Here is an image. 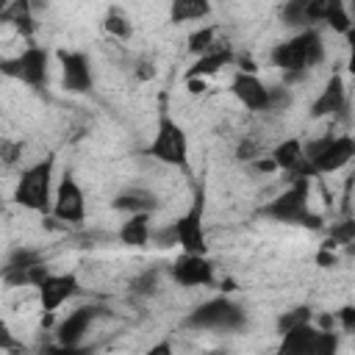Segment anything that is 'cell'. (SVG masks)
I'll return each mask as SVG.
<instances>
[{
  "label": "cell",
  "mask_w": 355,
  "mask_h": 355,
  "mask_svg": "<svg viewBox=\"0 0 355 355\" xmlns=\"http://www.w3.org/2000/svg\"><path fill=\"white\" fill-rule=\"evenodd\" d=\"M324 55H327V47L319 28L297 31L269 50V61L283 72V86L288 89L291 83L302 80L311 69H316L324 61Z\"/></svg>",
  "instance_id": "obj_1"
},
{
  "label": "cell",
  "mask_w": 355,
  "mask_h": 355,
  "mask_svg": "<svg viewBox=\"0 0 355 355\" xmlns=\"http://www.w3.org/2000/svg\"><path fill=\"white\" fill-rule=\"evenodd\" d=\"M158 247H180L189 255H208V236H205V186L200 183L191 205L169 225L155 227L153 239Z\"/></svg>",
  "instance_id": "obj_2"
},
{
  "label": "cell",
  "mask_w": 355,
  "mask_h": 355,
  "mask_svg": "<svg viewBox=\"0 0 355 355\" xmlns=\"http://www.w3.org/2000/svg\"><path fill=\"white\" fill-rule=\"evenodd\" d=\"M258 216L277 222V225H300L308 230H324L322 214L311 208V180H291L283 191H277L272 200H266L258 208Z\"/></svg>",
  "instance_id": "obj_3"
},
{
  "label": "cell",
  "mask_w": 355,
  "mask_h": 355,
  "mask_svg": "<svg viewBox=\"0 0 355 355\" xmlns=\"http://www.w3.org/2000/svg\"><path fill=\"white\" fill-rule=\"evenodd\" d=\"M55 155H44L39 161H33L31 166H25L14 183L11 200L33 214L50 216L53 208V191H55Z\"/></svg>",
  "instance_id": "obj_4"
},
{
  "label": "cell",
  "mask_w": 355,
  "mask_h": 355,
  "mask_svg": "<svg viewBox=\"0 0 355 355\" xmlns=\"http://www.w3.org/2000/svg\"><path fill=\"white\" fill-rule=\"evenodd\" d=\"M183 327L197 333H236L247 327V311L227 294H216L200 305H194L183 316Z\"/></svg>",
  "instance_id": "obj_5"
},
{
  "label": "cell",
  "mask_w": 355,
  "mask_h": 355,
  "mask_svg": "<svg viewBox=\"0 0 355 355\" xmlns=\"http://www.w3.org/2000/svg\"><path fill=\"white\" fill-rule=\"evenodd\" d=\"M230 94L252 114H280L291 105L288 86H269L255 72H236L230 80Z\"/></svg>",
  "instance_id": "obj_6"
},
{
  "label": "cell",
  "mask_w": 355,
  "mask_h": 355,
  "mask_svg": "<svg viewBox=\"0 0 355 355\" xmlns=\"http://www.w3.org/2000/svg\"><path fill=\"white\" fill-rule=\"evenodd\" d=\"M144 155L155 158L158 164L175 166V169H189V136L186 128L161 105L155 116V130L150 144L144 147Z\"/></svg>",
  "instance_id": "obj_7"
},
{
  "label": "cell",
  "mask_w": 355,
  "mask_h": 355,
  "mask_svg": "<svg viewBox=\"0 0 355 355\" xmlns=\"http://www.w3.org/2000/svg\"><path fill=\"white\" fill-rule=\"evenodd\" d=\"M302 153H305V161H308L313 178L333 175V172H341L355 158V136H349V133H336V136L324 133V136L302 141Z\"/></svg>",
  "instance_id": "obj_8"
},
{
  "label": "cell",
  "mask_w": 355,
  "mask_h": 355,
  "mask_svg": "<svg viewBox=\"0 0 355 355\" xmlns=\"http://www.w3.org/2000/svg\"><path fill=\"white\" fill-rule=\"evenodd\" d=\"M50 58L53 53L44 44H28L25 50H19L17 55L0 58V75L11 78L33 92H44L47 80H50Z\"/></svg>",
  "instance_id": "obj_9"
},
{
  "label": "cell",
  "mask_w": 355,
  "mask_h": 355,
  "mask_svg": "<svg viewBox=\"0 0 355 355\" xmlns=\"http://www.w3.org/2000/svg\"><path fill=\"white\" fill-rule=\"evenodd\" d=\"M50 275L44 255L33 247H17L0 266V280L11 288H36Z\"/></svg>",
  "instance_id": "obj_10"
},
{
  "label": "cell",
  "mask_w": 355,
  "mask_h": 355,
  "mask_svg": "<svg viewBox=\"0 0 355 355\" xmlns=\"http://www.w3.org/2000/svg\"><path fill=\"white\" fill-rule=\"evenodd\" d=\"M50 216L61 225H83V219H86V194L72 169H64L55 183Z\"/></svg>",
  "instance_id": "obj_11"
},
{
  "label": "cell",
  "mask_w": 355,
  "mask_h": 355,
  "mask_svg": "<svg viewBox=\"0 0 355 355\" xmlns=\"http://www.w3.org/2000/svg\"><path fill=\"white\" fill-rule=\"evenodd\" d=\"M166 275L180 288H211V286H216V263L211 261V255L180 252L166 266Z\"/></svg>",
  "instance_id": "obj_12"
},
{
  "label": "cell",
  "mask_w": 355,
  "mask_h": 355,
  "mask_svg": "<svg viewBox=\"0 0 355 355\" xmlns=\"http://www.w3.org/2000/svg\"><path fill=\"white\" fill-rule=\"evenodd\" d=\"M103 316H111V311H108L105 305H100V302L78 305L75 311H69V313L55 324V344H64V347L86 344L89 330H92Z\"/></svg>",
  "instance_id": "obj_13"
},
{
  "label": "cell",
  "mask_w": 355,
  "mask_h": 355,
  "mask_svg": "<svg viewBox=\"0 0 355 355\" xmlns=\"http://www.w3.org/2000/svg\"><path fill=\"white\" fill-rule=\"evenodd\" d=\"M61 67V89L67 94H89L94 89V67L89 53L83 50H58L55 53Z\"/></svg>",
  "instance_id": "obj_14"
},
{
  "label": "cell",
  "mask_w": 355,
  "mask_h": 355,
  "mask_svg": "<svg viewBox=\"0 0 355 355\" xmlns=\"http://www.w3.org/2000/svg\"><path fill=\"white\" fill-rule=\"evenodd\" d=\"M80 280L75 272H50L39 286H36V297H39V308L44 313H55L61 305H67L69 300H75L80 294Z\"/></svg>",
  "instance_id": "obj_15"
},
{
  "label": "cell",
  "mask_w": 355,
  "mask_h": 355,
  "mask_svg": "<svg viewBox=\"0 0 355 355\" xmlns=\"http://www.w3.org/2000/svg\"><path fill=\"white\" fill-rule=\"evenodd\" d=\"M269 161L275 164V172H283L286 180H313V172L305 161V153H302V139L297 136H288V139H280L272 150H269Z\"/></svg>",
  "instance_id": "obj_16"
},
{
  "label": "cell",
  "mask_w": 355,
  "mask_h": 355,
  "mask_svg": "<svg viewBox=\"0 0 355 355\" xmlns=\"http://www.w3.org/2000/svg\"><path fill=\"white\" fill-rule=\"evenodd\" d=\"M349 108V89H347V80L338 75V72H333L330 78H327V83H324V89L311 100V105H308V114H311V119H338L344 111Z\"/></svg>",
  "instance_id": "obj_17"
},
{
  "label": "cell",
  "mask_w": 355,
  "mask_h": 355,
  "mask_svg": "<svg viewBox=\"0 0 355 355\" xmlns=\"http://www.w3.org/2000/svg\"><path fill=\"white\" fill-rule=\"evenodd\" d=\"M324 6L327 0H288L277 8V17L286 28L294 31H308V28H319L324 19Z\"/></svg>",
  "instance_id": "obj_18"
},
{
  "label": "cell",
  "mask_w": 355,
  "mask_h": 355,
  "mask_svg": "<svg viewBox=\"0 0 355 355\" xmlns=\"http://www.w3.org/2000/svg\"><path fill=\"white\" fill-rule=\"evenodd\" d=\"M111 208L125 214V216H133V214H150L153 216L161 208V200H158L155 191H150L144 186H125L114 194Z\"/></svg>",
  "instance_id": "obj_19"
},
{
  "label": "cell",
  "mask_w": 355,
  "mask_h": 355,
  "mask_svg": "<svg viewBox=\"0 0 355 355\" xmlns=\"http://www.w3.org/2000/svg\"><path fill=\"white\" fill-rule=\"evenodd\" d=\"M233 61H236V53L230 50V44H222V47H216V50H208V53L197 55V58L186 67L183 83H186V80H205V78H214L216 72H222V69L230 67Z\"/></svg>",
  "instance_id": "obj_20"
},
{
  "label": "cell",
  "mask_w": 355,
  "mask_h": 355,
  "mask_svg": "<svg viewBox=\"0 0 355 355\" xmlns=\"http://www.w3.org/2000/svg\"><path fill=\"white\" fill-rule=\"evenodd\" d=\"M116 239L125 244V247H133V250H144L153 239V216L150 214H133V216H125V222L119 225L116 230Z\"/></svg>",
  "instance_id": "obj_21"
},
{
  "label": "cell",
  "mask_w": 355,
  "mask_h": 355,
  "mask_svg": "<svg viewBox=\"0 0 355 355\" xmlns=\"http://www.w3.org/2000/svg\"><path fill=\"white\" fill-rule=\"evenodd\" d=\"M0 25H11L19 36L31 39L33 31H36V19H33V6L28 0H14V3H6L0 8Z\"/></svg>",
  "instance_id": "obj_22"
},
{
  "label": "cell",
  "mask_w": 355,
  "mask_h": 355,
  "mask_svg": "<svg viewBox=\"0 0 355 355\" xmlns=\"http://www.w3.org/2000/svg\"><path fill=\"white\" fill-rule=\"evenodd\" d=\"M313 341H316V324L313 322L300 324L280 336L275 355H313Z\"/></svg>",
  "instance_id": "obj_23"
},
{
  "label": "cell",
  "mask_w": 355,
  "mask_h": 355,
  "mask_svg": "<svg viewBox=\"0 0 355 355\" xmlns=\"http://www.w3.org/2000/svg\"><path fill=\"white\" fill-rule=\"evenodd\" d=\"M214 6L208 0H172L169 3V22H200L211 17Z\"/></svg>",
  "instance_id": "obj_24"
},
{
  "label": "cell",
  "mask_w": 355,
  "mask_h": 355,
  "mask_svg": "<svg viewBox=\"0 0 355 355\" xmlns=\"http://www.w3.org/2000/svg\"><path fill=\"white\" fill-rule=\"evenodd\" d=\"M322 25L333 28V33L347 36V39H352V33H355V22H352V14H349V8L344 6V0H327Z\"/></svg>",
  "instance_id": "obj_25"
},
{
  "label": "cell",
  "mask_w": 355,
  "mask_h": 355,
  "mask_svg": "<svg viewBox=\"0 0 355 355\" xmlns=\"http://www.w3.org/2000/svg\"><path fill=\"white\" fill-rule=\"evenodd\" d=\"M189 53L197 58V55H202V53H208V50H216V47H222V42H219V25H200V28H194L191 33H189Z\"/></svg>",
  "instance_id": "obj_26"
},
{
  "label": "cell",
  "mask_w": 355,
  "mask_h": 355,
  "mask_svg": "<svg viewBox=\"0 0 355 355\" xmlns=\"http://www.w3.org/2000/svg\"><path fill=\"white\" fill-rule=\"evenodd\" d=\"M103 31L111 36V39H119V42H128L133 36V22L130 17L119 8V6H111L103 17Z\"/></svg>",
  "instance_id": "obj_27"
},
{
  "label": "cell",
  "mask_w": 355,
  "mask_h": 355,
  "mask_svg": "<svg viewBox=\"0 0 355 355\" xmlns=\"http://www.w3.org/2000/svg\"><path fill=\"white\" fill-rule=\"evenodd\" d=\"M327 230V239L322 247L336 250V247H349L355 241V216H341V222H333Z\"/></svg>",
  "instance_id": "obj_28"
},
{
  "label": "cell",
  "mask_w": 355,
  "mask_h": 355,
  "mask_svg": "<svg viewBox=\"0 0 355 355\" xmlns=\"http://www.w3.org/2000/svg\"><path fill=\"white\" fill-rule=\"evenodd\" d=\"M311 322H313V308L311 305H294L275 319V330H277V336H283V333H288L300 324H311Z\"/></svg>",
  "instance_id": "obj_29"
},
{
  "label": "cell",
  "mask_w": 355,
  "mask_h": 355,
  "mask_svg": "<svg viewBox=\"0 0 355 355\" xmlns=\"http://www.w3.org/2000/svg\"><path fill=\"white\" fill-rule=\"evenodd\" d=\"M161 277H164V269H158V266H150V269L139 272L130 280V294L133 297H153L161 286Z\"/></svg>",
  "instance_id": "obj_30"
},
{
  "label": "cell",
  "mask_w": 355,
  "mask_h": 355,
  "mask_svg": "<svg viewBox=\"0 0 355 355\" xmlns=\"http://www.w3.org/2000/svg\"><path fill=\"white\" fill-rule=\"evenodd\" d=\"M0 352H8V355H25V344L17 338V333L11 330V324L0 316Z\"/></svg>",
  "instance_id": "obj_31"
},
{
  "label": "cell",
  "mask_w": 355,
  "mask_h": 355,
  "mask_svg": "<svg viewBox=\"0 0 355 355\" xmlns=\"http://www.w3.org/2000/svg\"><path fill=\"white\" fill-rule=\"evenodd\" d=\"M36 355H97V344H78V347H64V344H47Z\"/></svg>",
  "instance_id": "obj_32"
},
{
  "label": "cell",
  "mask_w": 355,
  "mask_h": 355,
  "mask_svg": "<svg viewBox=\"0 0 355 355\" xmlns=\"http://www.w3.org/2000/svg\"><path fill=\"white\" fill-rule=\"evenodd\" d=\"M25 153V141L17 139H0V164L3 166H14L19 161V155Z\"/></svg>",
  "instance_id": "obj_33"
},
{
  "label": "cell",
  "mask_w": 355,
  "mask_h": 355,
  "mask_svg": "<svg viewBox=\"0 0 355 355\" xmlns=\"http://www.w3.org/2000/svg\"><path fill=\"white\" fill-rule=\"evenodd\" d=\"M333 322L341 327V333H352V330H355V308H352V305H341V308L333 313Z\"/></svg>",
  "instance_id": "obj_34"
},
{
  "label": "cell",
  "mask_w": 355,
  "mask_h": 355,
  "mask_svg": "<svg viewBox=\"0 0 355 355\" xmlns=\"http://www.w3.org/2000/svg\"><path fill=\"white\" fill-rule=\"evenodd\" d=\"M133 75L139 78V80H150V78H155V64L150 61V58H136V67H133Z\"/></svg>",
  "instance_id": "obj_35"
},
{
  "label": "cell",
  "mask_w": 355,
  "mask_h": 355,
  "mask_svg": "<svg viewBox=\"0 0 355 355\" xmlns=\"http://www.w3.org/2000/svg\"><path fill=\"white\" fill-rule=\"evenodd\" d=\"M141 355H178L175 352V344L169 341V338H161V341H155V344H150Z\"/></svg>",
  "instance_id": "obj_36"
},
{
  "label": "cell",
  "mask_w": 355,
  "mask_h": 355,
  "mask_svg": "<svg viewBox=\"0 0 355 355\" xmlns=\"http://www.w3.org/2000/svg\"><path fill=\"white\" fill-rule=\"evenodd\" d=\"M316 261H319V266H333V263H336V250L322 247L319 255H316Z\"/></svg>",
  "instance_id": "obj_37"
},
{
  "label": "cell",
  "mask_w": 355,
  "mask_h": 355,
  "mask_svg": "<svg viewBox=\"0 0 355 355\" xmlns=\"http://www.w3.org/2000/svg\"><path fill=\"white\" fill-rule=\"evenodd\" d=\"M205 355H225V352H219V349H216V352H205Z\"/></svg>",
  "instance_id": "obj_38"
},
{
  "label": "cell",
  "mask_w": 355,
  "mask_h": 355,
  "mask_svg": "<svg viewBox=\"0 0 355 355\" xmlns=\"http://www.w3.org/2000/svg\"><path fill=\"white\" fill-rule=\"evenodd\" d=\"M0 172H3V164H0Z\"/></svg>",
  "instance_id": "obj_39"
}]
</instances>
